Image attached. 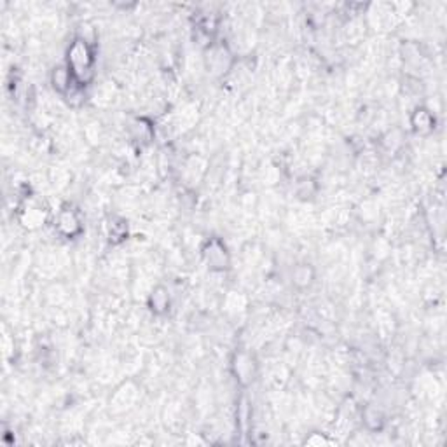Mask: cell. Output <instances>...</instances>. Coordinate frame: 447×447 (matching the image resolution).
Here are the masks:
<instances>
[{
    "label": "cell",
    "instance_id": "cell-7",
    "mask_svg": "<svg viewBox=\"0 0 447 447\" xmlns=\"http://www.w3.org/2000/svg\"><path fill=\"white\" fill-rule=\"evenodd\" d=\"M411 128H413L414 133L418 135H430L434 133L435 126H437V117L427 107H416V109L411 112L409 117Z\"/></svg>",
    "mask_w": 447,
    "mask_h": 447
},
{
    "label": "cell",
    "instance_id": "cell-2",
    "mask_svg": "<svg viewBox=\"0 0 447 447\" xmlns=\"http://www.w3.org/2000/svg\"><path fill=\"white\" fill-rule=\"evenodd\" d=\"M199 253H201L203 262L208 266L212 273H225V271L231 269L232 255L224 239L219 238V236H212V238L205 239Z\"/></svg>",
    "mask_w": 447,
    "mask_h": 447
},
{
    "label": "cell",
    "instance_id": "cell-6",
    "mask_svg": "<svg viewBox=\"0 0 447 447\" xmlns=\"http://www.w3.org/2000/svg\"><path fill=\"white\" fill-rule=\"evenodd\" d=\"M147 307L154 316H166L171 309V295L168 287L164 285H156L147 295Z\"/></svg>",
    "mask_w": 447,
    "mask_h": 447
},
{
    "label": "cell",
    "instance_id": "cell-5",
    "mask_svg": "<svg viewBox=\"0 0 447 447\" xmlns=\"http://www.w3.org/2000/svg\"><path fill=\"white\" fill-rule=\"evenodd\" d=\"M208 72L215 75H224L232 67V53L225 46L212 44L208 48V58H206Z\"/></svg>",
    "mask_w": 447,
    "mask_h": 447
},
{
    "label": "cell",
    "instance_id": "cell-13",
    "mask_svg": "<svg viewBox=\"0 0 447 447\" xmlns=\"http://www.w3.org/2000/svg\"><path fill=\"white\" fill-rule=\"evenodd\" d=\"M304 444H309V446H328V444H332V441H331V439H328L325 434H320V432H314V434H311V437H307L306 441H304Z\"/></svg>",
    "mask_w": 447,
    "mask_h": 447
},
{
    "label": "cell",
    "instance_id": "cell-4",
    "mask_svg": "<svg viewBox=\"0 0 447 447\" xmlns=\"http://www.w3.org/2000/svg\"><path fill=\"white\" fill-rule=\"evenodd\" d=\"M55 231L58 232V236H62L63 239H75L84 232V222H82V217L79 213V210H75L74 206L63 205L62 208L56 212L55 217Z\"/></svg>",
    "mask_w": 447,
    "mask_h": 447
},
{
    "label": "cell",
    "instance_id": "cell-10",
    "mask_svg": "<svg viewBox=\"0 0 447 447\" xmlns=\"http://www.w3.org/2000/svg\"><path fill=\"white\" fill-rule=\"evenodd\" d=\"M362 423L369 432H381L386 423L385 414H382V411L378 409V407L367 406L366 409L362 411Z\"/></svg>",
    "mask_w": 447,
    "mask_h": 447
},
{
    "label": "cell",
    "instance_id": "cell-8",
    "mask_svg": "<svg viewBox=\"0 0 447 447\" xmlns=\"http://www.w3.org/2000/svg\"><path fill=\"white\" fill-rule=\"evenodd\" d=\"M292 285H294L298 291H307V288L313 287L314 280H316V271L311 264L307 262H299L298 266H294L291 274Z\"/></svg>",
    "mask_w": 447,
    "mask_h": 447
},
{
    "label": "cell",
    "instance_id": "cell-3",
    "mask_svg": "<svg viewBox=\"0 0 447 447\" xmlns=\"http://www.w3.org/2000/svg\"><path fill=\"white\" fill-rule=\"evenodd\" d=\"M229 369H231L232 378L238 382L241 388H248L259 378V363H257L255 356L246 349H236L229 362Z\"/></svg>",
    "mask_w": 447,
    "mask_h": 447
},
{
    "label": "cell",
    "instance_id": "cell-9",
    "mask_svg": "<svg viewBox=\"0 0 447 447\" xmlns=\"http://www.w3.org/2000/svg\"><path fill=\"white\" fill-rule=\"evenodd\" d=\"M48 220V212L39 205H27L20 212V222L27 229H39Z\"/></svg>",
    "mask_w": 447,
    "mask_h": 447
},
{
    "label": "cell",
    "instance_id": "cell-12",
    "mask_svg": "<svg viewBox=\"0 0 447 447\" xmlns=\"http://www.w3.org/2000/svg\"><path fill=\"white\" fill-rule=\"evenodd\" d=\"M131 135L135 137V140L138 142H149L152 137V126L147 119L144 117H138L131 123Z\"/></svg>",
    "mask_w": 447,
    "mask_h": 447
},
{
    "label": "cell",
    "instance_id": "cell-11",
    "mask_svg": "<svg viewBox=\"0 0 447 447\" xmlns=\"http://www.w3.org/2000/svg\"><path fill=\"white\" fill-rule=\"evenodd\" d=\"M128 220L123 217H112L109 224V239L112 243H121L128 239Z\"/></svg>",
    "mask_w": 447,
    "mask_h": 447
},
{
    "label": "cell",
    "instance_id": "cell-1",
    "mask_svg": "<svg viewBox=\"0 0 447 447\" xmlns=\"http://www.w3.org/2000/svg\"><path fill=\"white\" fill-rule=\"evenodd\" d=\"M65 65L72 72L75 82L82 88L89 86L95 79L96 69V53L91 42L82 35L72 39V42L67 48Z\"/></svg>",
    "mask_w": 447,
    "mask_h": 447
}]
</instances>
